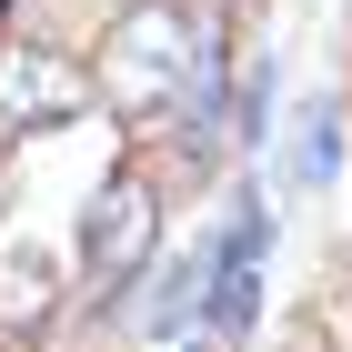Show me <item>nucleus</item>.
Instances as JSON below:
<instances>
[{"instance_id": "0eeeda50", "label": "nucleus", "mask_w": 352, "mask_h": 352, "mask_svg": "<svg viewBox=\"0 0 352 352\" xmlns=\"http://www.w3.org/2000/svg\"><path fill=\"white\" fill-rule=\"evenodd\" d=\"M332 162H342V101H312V121H302V151H292V171H302V182H332Z\"/></svg>"}, {"instance_id": "7ed1b4c3", "label": "nucleus", "mask_w": 352, "mask_h": 352, "mask_svg": "<svg viewBox=\"0 0 352 352\" xmlns=\"http://www.w3.org/2000/svg\"><path fill=\"white\" fill-rule=\"evenodd\" d=\"M91 101H101V81H91L71 51H51V41H10V51H0V111H10L21 131H60V121H81Z\"/></svg>"}, {"instance_id": "39448f33", "label": "nucleus", "mask_w": 352, "mask_h": 352, "mask_svg": "<svg viewBox=\"0 0 352 352\" xmlns=\"http://www.w3.org/2000/svg\"><path fill=\"white\" fill-rule=\"evenodd\" d=\"M212 272H221V242L212 252H182V262H162V282H151V302H141V332H182L201 302H212Z\"/></svg>"}, {"instance_id": "f03ea898", "label": "nucleus", "mask_w": 352, "mask_h": 352, "mask_svg": "<svg viewBox=\"0 0 352 352\" xmlns=\"http://www.w3.org/2000/svg\"><path fill=\"white\" fill-rule=\"evenodd\" d=\"M151 242H162V191L141 182V171H111L101 191H91V212H81V262L101 292H121L141 262H151Z\"/></svg>"}, {"instance_id": "6e6552de", "label": "nucleus", "mask_w": 352, "mask_h": 352, "mask_svg": "<svg viewBox=\"0 0 352 352\" xmlns=\"http://www.w3.org/2000/svg\"><path fill=\"white\" fill-rule=\"evenodd\" d=\"M262 121H272V81L252 71V81H242V111H232V131H242V141H262Z\"/></svg>"}, {"instance_id": "9d476101", "label": "nucleus", "mask_w": 352, "mask_h": 352, "mask_svg": "<svg viewBox=\"0 0 352 352\" xmlns=\"http://www.w3.org/2000/svg\"><path fill=\"white\" fill-rule=\"evenodd\" d=\"M191 352H212V342H191Z\"/></svg>"}, {"instance_id": "20e7f679", "label": "nucleus", "mask_w": 352, "mask_h": 352, "mask_svg": "<svg viewBox=\"0 0 352 352\" xmlns=\"http://www.w3.org/2000/svg\"><path fill=\"white\" fill-rule=\"evenodd\" d=\"M51 312H60V262L21 232H0V332L30 342V332H51Z\"/></svg>"}, {"instance_id": "f257e3e1", "label": "nucleus", "mask_w": 352, "mask_h": 352, "mask_svg": "<svg viewBox=\"0 0 352 352\" xmlns=\"http://www.w3.org/2000/svg\"><path fill=\"white\" fill-rule=\"evenodd\" d=\"M201 51H212V30L191 21V10H171V0H131V10L111 21V41H101V101H111V121L171 131L182 101H191Z\"/></svg>"}, {"instance_id": "423d86ee", "label": "nucleus", "mask_w": 352, "mask_h": 352, "mask_svg": "<svg viewBox=\"0 0 352 352\" xmlns=\"http://www.w3.org/2000/svg\"><path fill=\"white\" fill-rule=\"evenodd\" d=\"M201 322H212V332H252V322H262V262H221Z\"/></svg>"}, {"instance_id": "1a4fd4ad", "label": "nucleus", "mask_w": 352, "mask_h": 352, "mask_svg": "<svg viewBox=\"0 0 352 352\" xmlns=\"http://www.w3.org/2000/svg\"><path fill=\"white\" fill-rule=\"evenodd\" d=\"M0 191H10V141H0Z\"/></svg>"}]
</instances>
